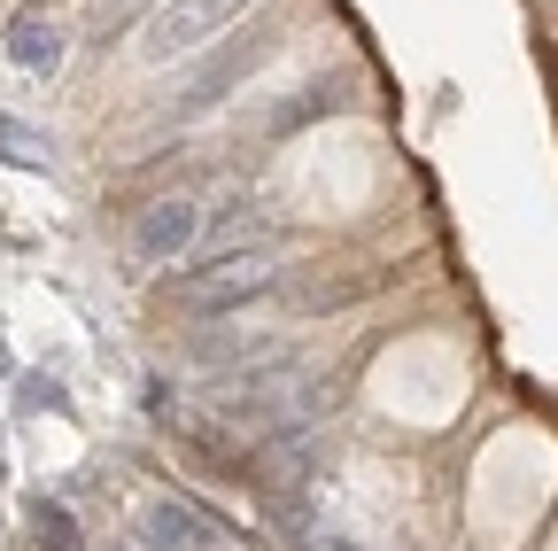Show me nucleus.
I'll use <instances>...</instances> for the list:
<instances>
[{
	"mask_svg": "<svg viewBox=\"0 0 558 551\" xmlns=\"http://www.w3.org/2000/svg\"><path fill=\"white\" fill-rule=\"evenodd\" d=\"M333 551H341V543H333Z\"/></svg>",
	"mask_w": 558,
	"mask_h": 551,
	"instance_id": "nucleus-9",
	"label": "nucleus"
},
{
	"mask_svg": "<svg viewBox=\"0 0 558 551\" xmlns=\"http://www.w3.org/2000/svg\"><path fill=\"white\" fill-rule=\"evenodd\" d=\"M0 156L24 164V171H47V141H39L32 124H16V117H0Z\"/></svg>",
	"mask_w": 558,
	"mask_h": 551,
	"instance_id": "nucleus-7",
	"label": "nucleus"
},
{
	"mask_svg": "<svg viewBox=\"0 0 558 551\" xmlns=\"http://www.w3.org/2000/svg\"><path fill=\"white\" fill-rule=\"evenodd\" d=\"M9 55L24 62V71L54 79V71H62V32H54V24L32 9V16H16V24H9Z\"/></svg>",
	"mask_w": 558,
	"mask_h": 551,
	"instance_id": "nucleus-6",
	"label": "nucleus"
},
{
	"mask_svg": "<svg viewBox=\"0 0 558 551\" xmlns=\"http://www.w3.org/2000/svg\"><path fill=\"white\" fill-rule=\"evenodd\" d=\"M194 241H202V202H186V194H163L132 218V256L140 264H179V256H194Z\"/></svg>",
	"mask_w": 558,
	"mask_h": 551,
	"instance_id": "nucleus-3",
	"label": "nucleus"
},
{
	"mask_svg": "<svg viewBox=\"0 0 558 551\" xmlns=\"http://www.w3.org/2000/svg\"><path fill=\"white\" fill-rule=\"evenodd\" d=\"M279 288V249H264V241H241V249H218L202 272H186V311H202V319H218V311H241V303H256V296H271Z\"/></svg>",
	"mask_w": 558,
	"mask_h": 551,
	"instance_id": "nucleus-2",
	"label": "nucleus"
},
{
	"mask_svg": "<svg viewBox=\"0 0 558 551\" xmlns=\"http://www.w3.org/2000/svg\"><path fill=\"white\" fill-rule=\"evenodd\" d=\"M264 47H271V32H264V24H241V47L209 62V71H202V79L171 101V117H202V109H218V101L241 86V71H256V55H264Z\"/></svg>",
	"mask_w": 558,
	"mask_h": 551,
	"instance_id": "nucleus-4",
	"label": "nucleus"
},
{
	"mask_svg": "<svg viewBox=\"0 0 558 551\" xmlns=\"http://www.w3.org/2000/svg\"><path fill=\"white\" fill-rule=\"evenodd\" d=\"M32 520H39V543H47V551H78V536H70V513H62V505H32Z\"/></svg>",
	"mask_w": 558,
	"mask_h": 551,
	"instance_id": "nucleus-8",
	"label": "nucleus"
},
{
	"mask_svg": "<svg viewBox=\"0 0 558 551\" xmlns=\"http://www.w3.org/2000/svg\"><path fill=\"white\" fill-rule=\"evenodd\" d=\"M248 16H256V0H163L148 16V32H140V55L148 62H186L202 47H218L226 32H241Z\"/></svg>",
	"mask_w": 558,
	"mask_h": 551,
	"instance_id": "nucleus-1",
	"label": "nucleus"
},
{
	"mask_svg": "<svg viewBox=\"0 0 558 551\" xmlns=\"http://www.w3.org/2000/svg\"><path fill=\"white\" fill-rule=\"evenodd\" d=\"M140 543L148 551H209V520L179 498H156L148 513H140Z\"/></svg>",
	"mask_w": 558,
	"mask_h": 551,
	"instance_id": "nucleus-5",
	"label": "nucleus"
}]
</instances>
